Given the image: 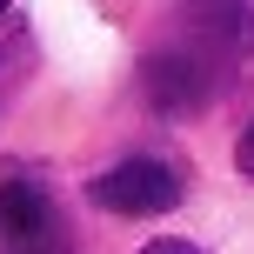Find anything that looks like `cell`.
I'll list each match as a JSON object with an SVG mask.
<instances>
[{"mask_svg": "<svg viewBox=\"0 0 254 254\" xmlns=\"http://www.w3.org/2000/svg\"><path fill=\"white\" fill-rule=\"evenodd\" d=\"M0 254H74L67 214L40 181H0Z\"/></svg>", "mask_w": 254, "mask_h": 254, "instance_id": "6da1fadb", "label": "cell"}, {"mask_svg": "<svg viewBox=\"0 0 254 254\" xmlns=\"http://www.w3.org/2000/svg\"><path fill=\"white\" fill-rule=\"evenodd\" d=\"M87 201L107 214H167V207H181V174L154 154H127L87 181Z\"/></svg>", "mask_w": 254, "mask_h": 254, "instance_id": "7a4b0ae2", "label": "cell"}, {"mask_svg": "<svg viewBox=\"0 0 254 254\" xmlns=\"http://www.w3.org/2000/svg\"><path fill=\"white\" fill-rule=\"evenodd\" d=\"M140 87H147V107H161V114H194L214 94V74L194 47H161L140 67Z\"/></svg>", "mask_w": 254, "mask_h": 254, "instance_id": "3957f363", "label": "cell"}, {"mask_svg": "<svg viewBox=\"0 0 254 254\" xmlns=\"http://www.w3.org/2000/svg\"><path fill=\"white\" fill-rule=\"evenodd\" d=\"M234 167H241V174H254V121H248V134H241V147H234Z\"/></svg>", "mask_w": 254, "mask_h": 254, "instance_id": "277c9868", "label": "cell"}, {"mask_svg": "<svg viewBox=\"0 0 254 254\" xmlns=\"http://www.w3.org/2000/svg\"><path fill=\"white\" fill-rule=\"evenodd\" d=\"M140 254H201V248H194V241H147Z\"/></svg>", "mask_w": 254, "mask_h": 254, "instance_id": "5b68a950", "label": "cell"}, {"mask_svg": "<svg viewBox=\"0 0 254 254\" xmlns=\"http://www.w3.org/2000/svg\"><path fill=\"white\" fill-rule=\"evenodd\" d=\"M0 13H7V0H0Z\"/></svg>", "mask_w": 254, "mask_h": 254, "instance_id": "8992f818", "label": "cell"}]
</instances>
